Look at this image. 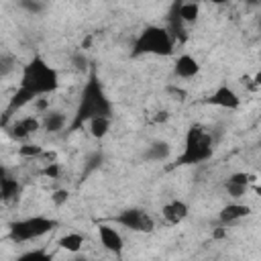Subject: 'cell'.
I'll use <instances>...</instances> for the list:
<instances>
[{
  "label": "cell",
  "mask_w": 261,
  "mask_h": 261,
  "mask_svg": "<svg viewBox=\"0 0 261 261\" xmlns=\"http://www.w3.org/2000/svg\"><path fill=\"white\" fill-rule=\"evenodd\" d=\"M259 39H261V35H259Z\"/></svg>",
  "instance_id": "obj_27"
},
{
  "label": "cell",
  "mask_w": 261,
  "mask_h": 261,
  "mask_svg": "<svg viewBox=\"0 0 261 261\" xmlns=\"http://www.w3.org/2000/svg\"><path fill=\"white\" fill-rule=\"evenodd\" d=\"M84 243H86V237H84L82 232H77V230H69V232H65V234L57 241V245H59L61 249L69 251V253H77V251H82Z\"/></svg>",
  "instance_id": "obj_16"
},
{
  "label": "cell",
  "mask_w": 261,
  "mask_h": 261,
  "mask_svg": "<svg viewBox=\"0 0 261 261\" xmlns=\"http://www.w3.org/2000/svg\"><path fill=\"white\" fill-rule=\"evenodd\" d=\"M43 126V122L37 116H22L16 118L10 126H8V135L16 141H27L29 137H33L35 133H39V128Z\"/></svg>",
  "instance_id": "obj_8"
},
{
  "label": "cell",
  "mask_w": 261,
  "mask_h": 261,
  "mask_svg": "<svg viewBox=\"0 0 261 261\" xmlns=\"http://www.w3.org/2000/svg\"><path fill=\"white\" fill-rule=\"evenodd\" d=\"M247 4H261V0H245Z\"/></svg>",
  "instance_id": "obj_26"
},
{
  "label": "cell",
  "mask_w": 261,
  "mask_h": 261,
  "mask_svg": "<svg viewBox=\"0 0 261 261\" xmlns=\"http://www.w3.org/2000/svg\"><path fill=\"white\" fill-rule=\"evenodd\" d=\"M98 237H100V245L114 253V255H120L122 249H124V239L122 234L118 232V228H114L112 224H98Z\"/></svg>",
  "instance_id": "obj_9"
},
{
  "label": "cell",
  "mask_w": 261,
  "mask_h": 261,
  "mask_svg": "<svg viewBox=\"0 0 261 261\" xmlns=\"http://www.w3.org/2000/svg\"><path fill=\"white\" fill-rule=\"evenodd\" d=\"M214 155V139L204 124H190L181 153L175 157V167L200 165Z\"/></svg>",
  "instance_id": "obj_3"
},
{
  "label": "cell",
  "mask_w": 261,
  "mask_h": 261,
  "mask_svg": "<svg viewBox=\"0 0 261 261\" xmlns=\"http://www.w3.org/2000/svg\"><path fill=\"white\" fill-rule=\"evenodd\" d=\"M22 192V186L16 177L8 175L6 169H2V177H0V196H2V202H12V200H18Z\"/></svg>",
  "instance_id": "obj_14"
},
{
  "label": "cell",
  "mask_w": 261,
  "mask_h": 261,
  "mask_svg": "<svg viewBox=\"0 0 261 261\" xmlns=\"http://www.w3.org/2000/svg\"><path fill=\"white\" fill-rule=\"evenodd\" d=\"M198 2H210V4H224L226 0H198Z\"/></svg>",
  "instance_id": "obj_25"
},
{
  "label": "cell",
  "mask_w": 261,
  "mask_h": 261,
  "mask_svg": "<svg viewBox=\"0 0 261 261\" xmlns=\"http://www.w3.org/2000/svg\"><path fill=\"white\" fill-rule=\"evenodd\" d=\"M110 122H112V116H96L88 122V130L94 139H104L110 130Z\"/></svg>",
  "instance_id": "obj_18"
},
{
  "label": "cell",
  "mask_w": 261,
  "mask_h": 261,
  "mask_svg": "<svg viewBox=\"0 0 261 261\" xmlns=\"http://www.w3.org/2000/svg\"><path fill=\"white\" fill-rule=\"evenodd\" d=\"M114 222L133 230V232H153L155 230V218L145 212L143 208H124L114 216Z\"/></svg>",
  "instance_id": "obj_6"
},
{
  "label": "cell",
  "mask_w": 261,
  "mask_h": 261,
  "mask_svg": "<svg viewBox=\"0 0 261 261\" xmlns=\"http://www.w3.org/2000/svg\"><path fill=\"white\" fill-rule=\"evenodd\" d=\"M247 80H249V77H247ZM249 82H251V88H261V71H257Z\"/></svg>",
  "instance_id": "obj_24"
},
{
  "label": "cell",
  "mask_w": 261,
  "mask_h": 261,
  "mask_svg": "<svg viewBox=\"0 0 261 261\" xmlns=\"http://www.w3.org/2000/svg\"><path fill=\"white\" fill-rule=\"evenodd\" d=\"M173 73L179 80H192V77H196L200 73V63H198V59L194 55L181 53L173 61Z\"/></svg>",
  "instance_id": "obj_12"
},
{
  "label": "cell",
  "mask_w": 261,
  "mask_h": 261,
  "mask_svg": "<svg viewBox=\"0 0 261 261\" xmlns=\"http://www.w3.org/2000/svg\"><path fill=\"white\" fill-rule=\"evenodd\" d=\"M41 173H43L45 177H49V179H57V177H59V173H61V165H59L57 161H51V163H43V169H41Z\"/></svg>",
  "instance_id": "obj_21"
},
{
  "label": "cell",
  "mask_w": 261,
  "mask_h": 261,
  "mask_svg": "<svg viewBox=\"0 0 261 261\" xmlns=\"http://www.w3.org/2000/svg\"><path fill=\"white\" fill-rule=\"evenodd\" d=\"M20 88L29 90L35 98L49 96L59 88V71L49 65L41 55H33L20 71Z\"/></svg>",
  "instance_id": "obj_2"
},
{
  "label": "cell",
  "mask_w": 261,
  "mask_h": 261,
  "mask_svg": "<svg viewBox=\"0 0 261 261\" xmlns=\"http://www.w3.org/2000/svg\"><path fill=\"white\" fill-rule=\"evenodd\" d=\"M175 39L171 37L169 29L159 24H147L133 43V57L141 55H155V57H167L173 53Z\"/></svg>",
  "instance_id": "obj_4"
},
{
  "label": "cell",
  "mask_w": 261,
  "mask_h": 261,
  "mask_svg": "<svg viewBox=\"0 0 261 261\" xmlns=\"http://www.w3.org/2000/svg\"><path fill=\"white\" fill-rule=\"evenodd\" d=\"M169 153H171V145L167 143V141H153L149 147H147V151H145V157L149 159V161H165L167 157H169Z\"/></svg>",
  "instance_id": "obj_17"
},
{
  "label": "cell",
  "mask_w": 261,
  "mask_h": 261,
  "mask_svg": "<svg viewBox=\"0 0 261 261\" xmlns=\"http://www.w3.org/2000/svg\"><path fill=\"white\" fill-rule=\"evenodd\" d=\"M53 228H57V220L49 216H27L10 222L8 237L12 243H29L37 241L45 234H49Z\"/></svg>",
  "instance_id": "obj_5"
},
{
  "label": "cell",
  "mask_w": 261,
  "mask_h": 261,
  "mask_svg": "<svg viewBox=\"0 0 261 261\" xmlns=\"http://www.w3.org/2000/svg\"><path fill=\"white\" fill-rule=\"evenodd\" d=\"M253 181L255 179H253L251 173H247V171H234V173H230L226 177V192H228V196H232L234 200H239V198H243L249 192V188H251Z\"/></svg>",
  "instance_id": "obj_10"
},
{
  "label": "cell",
  "mask_w": 261,
  "mask_h": 261,
  "mask_svg": "<svg viewBox=\"0 0 261 261\" xmlns=\"http://www.w3.org/2000/svg\"><path fill=\"white\" fill-rule=\"evenodd\" d=\"M67 198H69V192L67 190H55L53 196H51V200H53L55 206H63L67 202Z\"/></svg>",
  "instance_id": "obj_23"
},
{
  "label": "cell",
  "mask_w": 261,
  "mask_h": 261,
  "mask_svg": "<svg viewBox=\"0 0 261 261\" xmlns=\"http://www.w3.org/2000/svg\"><path fill=\"white\" fill-rule=\"evenodd\" d=\"M20 6L27 8L29 12H41L45 8V2L43 0H20Z\"/></svg>",
  "instance_id": "obj_22"
},
{
  "label": "cell",
  "mask_w": 261,
  "mask_h": 261,
  "mask_svg": "<svg viewBox=\"0 0 261 261\" xmlns=\"http://www.w3.org/2000/svg\"><path fill=\"white\" fill-rule=\"evenodd\" d=\"M251 214V206L243 204V202H230L226 206H222V210L218 212V222L222 226H230L243 218H247Z\"/></svg>",
  "instance_id": "obj_11"
},
{
  "label": "cell",
  "mask_w": 261,
  "mask_h": 261,
  "mask_svg": "<svg viewBox=\"0 0 261 261\" xmlns=\"http://www.w3.org/2000/svg\"><path fill=\"white\" fill-rule=\"evenodd\" d=\"M49 259H51V253L47 249H33L18 255V261H49Z\"/></svg>",
  "instance_id": "obj_20"
},
{
  "label": "cell",
  "mask_w": 261,
  "mask_h": 261,
  "mask_svg": "<svg viewBox=\"0 0 261 261\" xmlns=\"http://www.w3.org/2000/svg\"><path fill=\"white\" fill-rule=\"evenodd\" d=\"M204 102L210 106H216V108H224V110H237L241 106L239 94L228 84H220Z\"/></svg>",
  "instance_id": "obj_7"
},
{
  "label": "cell",
  "mask_w": 261,
  "mask_h": 261,
  "mask_svg": "<svg viewBox=\"0 0 261 261\" xmlns=\"http://www.w3.org/2000/svg\"><path fill=\"white\" fill-rule=\"evenodd\" d=\"M18 155L24 157V159H39L43 155V147L37 145V143H29V141H22V145L18 147Z\"/></svg>",
  "instance_id": "obj_19"
},
{
  "label": "cell",
  "mask_w": 261,
  "mask_h": 261,
  "mask_svg": "<svg viewBox=\"0 0 261 261\" xmlns=\"http://www.w3.org/2000/svg\"><path fill=\"white\" fill-rule=\"evenodd\" d=\"M96 116H112V102L106 96L96 71H92L80 94V102L69 122V130H77L80 126H86Z\"/></svg>",
  "instance_id": "obj_1"
},
{
  "label": "cell",
  "mask_w": 261,
  "mask_h": 261,
  "mask_svg": "<svg viewBox=\"0 0 261 261\" xmlns=\"http://www.w3.org/2000/svg\"><path fill=\"white\" fill-rule=\"evenodd\" d=\"M259 147H261V143H259Z\"/></svg>",
  "instance_id": "obj_28"
},
{
  "label": "cell",
  "mask_w": 261,
  "mask_h": 261,
  "mask_svg": "<svg viewBox=\"0 0 261 261\" xmlns=\"http://www.w3.org/2000/svg\"><path fill=\"white\" fill-rule=\"evenodd\" d=\"M41 122H43V128L53 135V133H59L67 126V116L61 110H47Z\"/></svg>",
  "instance_id": "obj_15"
},
{
  "label": "cell",
  "mask_w": 261,
  "mask_h": 261,
  "mask_svg": "<svg viewBox=\"0 0 261 261\" xmlns=\"http://www.w3.org/2000/svg\"><path fill=\"white\" fill-rule=\"evenodd\" d=\"M188 212H190V208L184 200H169L161 208V218L165 224H179L188 216Z\"/></svg>",
  "instance_id": "obj_13"
}]
</instances>
